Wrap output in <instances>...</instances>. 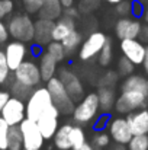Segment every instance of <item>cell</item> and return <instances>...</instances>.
Wrapping results in <instances>:
<instances>
[{"label":"cell","mask_w":148,"mask_h":150,"mask_svg":"<svg viewBox=\"0 0 148 150\" xmlns=\"http://www.w3.org/2000/svg\"><path fill=\"white\" fill-rule=\"evenodd\" d=\"M115 10L119 15V18L132 16V0H122L118 4H115Z\"/></svg>","instance_id":"836d02e7"},{"label":"cell","mask_w":148,"mask_h":150,"mask_svg":"<svg viewBox=\"0 0 148 150\" xmlns=\"http://www.w3.org/2000/svg\"><path fill=\"white\" fill-rule=\"evenodd\" d=\"M10 73H12V70H10V67L7 64L4 51H0V86L1 85H6L9 82Z\"/></svg>","instance_id":"1f68e13d"},{"label":"cell","mask_w":148,"mask_h":150,"mask_svg":"<svg viewBox=\"0 0 148 150\" xmlns=\"http://www.w3.org/2000/svg\"><path fill=\"white\" fill-rule=\"evenodd\" d=\"M142 67H144L145 74L148 76V47H147V51H145V58H144V61H142Z\"/></svg>","instance_id":"bcb514c9"},{"label":"cell","mask_w":148,"mask_h":150,"mask_svg":"<svg viewBox=\"0 0 148 150\" xmlns=\"http://www.w3.org/2000/svg\"><path fill=\"white\" fill-rule=\"evenodd\" d=\"M10 92L9 91H3V89H0V111L3 109V106L7 103V100L10 99Z\"/></svg>","instance_id":"7bdbcfd3"},{"label":"cell","mask_w":148,"mask_h":150,"mask_svg":"<svg viewBox=\"0 0 148 150\" xmlns=\"http://www.w3.org/2000/svg\"><path fill=\"white\" fill-rule=\"evenodd\" d=\"M79 150H96V149L93 147V144H92L90 142H86V143H84Z\"/></svg>","instance_id":"c3c4849f"},{"label":"cell","mask_w":148,"mask_h":150,"mask_svg":"<svg viewBox=\"0 0 148 150\" xmlns=\"http://www.w3.org/2000/svg\"><path fill=\"white\" fill-rule=\"evenodd\" d=\"M142 31V25L140 22V19L137 18H131V16H125V18H119L115 23V34L119 40H128V38H138L141 35Z\"/></svg>","instance_id":"5bb4252c"},{"label":"cell","mask_w":148,"mask_h":150,"mask_svg":"<svg viewBox=\"0 0 148 150\" xmlns=\"http://www.w3.org/2000/svg\"><path fill=\"white\" fill-rule=\"evenodd\" d=\"M9 128L10 125L7 121L0 115V149L7 150V136H9Z\"/></svg>","instance_id":"d6a6232c"},{"label":"cell","mask_w":148,"mask_h":150,"mask_svg":"<svg viewBox=\"0 0 148 150\" xmlns=\"http://www.w3.org/2000/svg\"><path fill=\"white\" fill-rule=\"evenodd\" d=\"M62 15L67 16V18H71V19L77 21L79 16H80V10H79L77 7H74V4H73V6H70V7H64V9H62Z\"/></svg>","instance_id":"ab89813d"},{"label":"cell","mask_w":148,"mask_h":150,"mask_svg":"<svg viewBox=\"0 0 148 150\" xmlns=\"http://www.w3.org/2000/svg\"><path fill=\"white\" fill-rule=\"evenodd\" d=\"M99 111H100V105H99L97 93L90 92L86 96H83L79 103H76L71 117L74 124H79L81 127L90 125L99 115Z\"/></svg>","instance_id":"7a4b0ae2"},{"label":"cell","mask_w":148,"mask_h":150,"mask_svg":"<svg viewBox=\"0 0 148 150\" xmlns=\"http://www.w3.org/2000/svg\"><path fill=\"white\" fill-rule=\"evenodd\" d=\"M15 9V4L12 0H0V18H6L9 16Z\"/></svg>","instance_id":"74e56055"},{"label":"cell","mask_w":148,"mask_h":150,"mask_svg":"<svg viewBox=\"0 0 148 150\" xmlns=\"http://www.w3.org/2000/svg\"><path fill=\"white\" fill-rule=\"evenodd\" d=\"M47 52H49L58 63L60 61H62L65 57H67V54H65V50H64V47H62V44H61V41H51L48 45H47Z\"/></svg>","instance_id":"f1b7e54d"},{"label":"cell","mask_w":148,"mask_h":150,"mask_svg":"<svg viewBox=\"0 0 148 150\" xmlns=\"http://www.w3.org/2000/svg\"><path fill=\"white\" fill-rule=\"evenodd\" d=\"M96 7H97V0H81L79 10H81V12H90V10H93Z\"/></svg>","instance_id":"60d3db41"},{"label":"cell","mask_w":148,"mask_h":150,"mask_svg":"<svg viewBox=\"0 0 148 150\" xmlns=\"http://www.w3.org/2000/svg\"><path fill=\"white\" fill-rule=\"evenodd\" d=\"M31 52H32V55H34V57H39V55L44 52V47H42V45H39V44H36V42H32Z\"/></svg>","instance_id":"ee69618b"},{"label":"cell","mask_w":148,"mask_h":150,"mask_svg":"<svg viewBox=\"0 0 148 150\" xmlns=\"http://www.w3.org/2000/svg\"><path fill=\"white\" fill-rule=\"evenodd\" d=\"M22 139H23V150H41L44 146V136L38 128L36 121H32L29 118H25L20 124Z\"/></svg>","instance_id":"8992f818"},{"label":"cell","mask_w":148,"mask_h":150,"mask_svg":"<svg viewBox=\"0 0 148 150\" xmlns=\"http://www.w3.org/2000/svg\"><path fill=\"white\" fill-rule=\"evenodd\" d=\"M60 115H61V112H60L58 108L52 103L49 108H47V109L39 115V118L36 120L38 128H39V131L42 133V136H44L45 140L52 139L54 134H55V131L58 130V127H60V122H58Z\"/></svg>","instance_id":"9c48e42d"},{"label":"cell","mask_w":148,"mask_h":150,"mask_svg":"<svg viewBox=\"0 0 148 150\" xmlns=\"http://www.w3.org/2000/svg\"><path fill=\"white\" fill-rule=\"evenodd\" d=\"M109 150H128V146H126V144H122V143H115V142H113L112 147Z\"/></svg>","instance_id":"f6af8a7d"},{"label":"cell","mask_w":148,"mask_h":150,"mask_svg":"<svg viewBox=\"0 0 148 150\" xmlns=\"http://www.w3.org/2000/svg\"><path fill=\"white\" fill-rule=\"evenodd\" d=\"M86 133L83 130L81 125L79 124H73V128L70 131V143H71V149L73 150H79L84 143H86Z\"/></svg>","instance_id":"484cf974"},{"label":"cell","mask_w":148,"mask_h":150,"mask_svg":"<svg viewBox=\"0 0 148 150\" xmlns=\"http://www.w3.org/2000/svg\"><path fill=\"white\" fill-rule=\"evenodd\" d=\"M112 60H113V48H112L110 40H107V42L105 44V47L97 54V61L102 67H107V66H110Z\"/></svg>","instance_id":"83f0119b"},{"label":"cell","mask_w":148,"mask_h":150,"mask_svg":"<svg viewBox=\"0 0 148 150\" xmlns=\"http://www.w3.org/2000/svg\"><path fill=\"white\" fill-rule=\"evenodd\" d=\"M7 29L13 40L22 42H34L35 21H32L28 13H18L10 16L7 21Z\"/></svg>","instance_id":"3957f363"},{"label":"cell","mask_w":148,"mask_h":150,"mask_svg":"<svg viewBox=\"0 0 148 150\" xmlns=\"http://www.w3.org/2000/svg\"><path fill=\"white\" fill-rule=\"evenodd\" d=\"M107 40L109 38L102 31L92 32L86 40H83V42H81V45L79 48V58L83 60V61H89V60L97 57V54L105 47Z\"/></svg>","instance_id":"ba28073f"},{"label":"cell","mask_w":148,"mask_h":150,"mask_svg":"<svg viewBox=\"0 0 148 150\" xmlns=\"http://www.w3.org/2000/svg\"><path fill=\"white\" fill-rule=\"evenodd\" d=\"M97 98L99 105L102 112H109L112 109H115V103H116V92L113 89V86H99L97 89Z\"/></svg>","instance_id":"ffe728a7"},{"label":"cell","mask_w":148,"mask_h":150,"mask_svg":"<svg viewBox=\"0 0 148 150\" xmlns=\"http://www.w3.org/2000/svg\"><path fill=\"white\" fill-rule=\"evenodd\" d=\"M7 150H23V139L19 125H10L9 128Z\"/></svg>","instance_id":"cb8c5ba5"},{"label":"cell","mask_w":148,"mask_h":150,"mask_svg":"<svg viewBox=\"0 0 148 150\" xmlns=\"http://www.w3.org/2000/svg\"><path fill=\"white\" fill-rule=\"evenodd\" d=\"M119 74L118 71H106L100 80H99V86H115V83L118 82Z\"/></svg>","instance_id":"e575fe53"},{"label":"cell","mask_w":148,"mask_h":150,"mask_svg":"<svg viewBox=\"0 0 148 150\" xmlns=\"http://www.w3.org/2000/svg\"><path fill=\"white\" fill-rule=\"evenodd\" d=\"M47 89H48L49 93H51L52 103L58 108V111L62 115H71L73 114V109L76 106V102L68 95L64 83L61 82V79L57 74L47 82Z\"/></svg>","instance_id":"277c9868"},{"label":"cell","mask_w":148,"mask_h":150,"mask_svg":"<svg viewBox=\"0 0 148 150\" xmlns=\"http://www.w3.org/2000/svg\"><path fill=\"white\" fill-rule=\"evenodd\" d=\"M141 38H142V41H145L147 42L148 41V26H142V31H141V35H140Z\"/></svg>","instance_id":"7dc6e473"},{"label":"cell","mask_w":148,"mask_h":150,"mask_svg":"<svg viewBox=\"0 0 148 150\" xmlns=\"http://www.w3.org/2000/svg\"><path fill=\"white\" fill-rule=\"evenodd\" d=\"M126 146L128 150H148V134L132 136V139Z\"/></svg>","instance_id":"4dcf8cb0"},{"label":"cell","mask_w":148,"mask_h":150,"mask_svg":"<svg viewBox=\"0 0 148 150\" xmlns=\"http://www.w3.org/2000/svg\"><path fill=\"white\" fill-rule=\"evenodd\" d=\"M52 28H54V21L38 18L35 21V32H34V42L47 47L52 41Z\"/></svg>","instance_id":"e0dca14e"},{"label":"cell","mask_w":148,"mask_h":150,"mask_svg":"<svg viewBox=\"0 0 148 150\" xmlns=\"http://www.w3.org/2000/svg\"><path fill=\"white\" fill-rule=\"evenodd\" d=\"M9 29H7V23L0 18V44H4V42H7V40H9Z\"/></svg>","instance_id":"b9f144b4"},{"label":"cell","mask_w":148,"mask_h":150,"mask_svg":"<svg viewBox=\"0 0 148 150\" xmlns=\"http://www.w3.org/2000/svg\"><path fill=\"white\" fill-rule=\"evenodd\" d=\"M67 150H73V149H67Z\"/></svg>","instance_id":"db71d44e"},{"label":"cell","mask_w":148,"mask_h":150,"mask_svg":"<svg viewBox=\"0 0 148 150\" xmlns=\"http://www.w3.org/2000/svg\"><path fill=\"white\" fill-rule=\"evenodd\" d=\"M58 77L64 83L68 95L73 98L74 102H79V100L83 98V95H84V86H83L81 80L79 79V76L74 71H71L67 67H62V69L58 70Z\"/></svg>","instance_id":"4fadbf2b"},{"label":"cell","mask_w":148,"mask_h":150,"mask_svg":"<svg viewBox=\"0 0 148 150\" xmlns=\"http://www.w3.org/2000/svg\"><path fill=\"white\" fill-rule=\"evenodd\" d=\"M103 1L110 3V4H118V3H119V1H122V0H103Z\"/></svg>","instance_id":"816d5d0a"},{"label":"cell","mask_w":148,"mask_h":150,"mask_svg":"<svg viewBox=\"0 0 148 150\" xmlns=\"http://www.w3.org/2000/svg\"><path fill=\"white\" fill-rule=\"evenodd\" d=\"M144 7H145V4H142L140 0H132V16L137 18V19L142 18V15H144Z\"/></svg>","instance_id":"f35d334b"},{"label":"cell","mask_w":148,"mask_h":150,"mask_svg":"<svg viewBox=\"0 0 148 150\" xmlns=\"http://www.w3.org/2000/svg\"><path fill=\"white\" fill-rule=\"evenodd\" d=\"M76 29V21L67 16H61L54 22L52 28V40L54 41H62L71 31Z\"/></svg>","instance_id":"d6986e66"},{"label":"cell","mask_w":148,"mask_h":150,"mask_svg":"<svg viewBox=\"0 0 148 150\" xmlns=\"http://www.w3.org/2000/svg\"><path fill=\"white\" fill-rule=\"evenodd\" d=\"M25 103H26V118L36 121L39 115L52 105V98L47 86H38L32 91V93L29 95Z\"/></svg>","instance_id":"5b68a950"},{"label":"cell","mask_w":148,"mask_h":150,"mask_svg":"<svg viewBox=\"0 0 148 150\" xmlns=\"http://www.w3.org/2000/svg\"><path fill=\"white\" fill-rule=\"evenodd\" d=\"M28 51H29V48H28L26 42H22V41H18V40H13L12 42L6 44L4 55H6L7 64H9L12 71H15L26 60Z\"/></svg>","instance_id":"9a60e30c"},{"label":"cell","mask_w":148,"mask_h":150,"mask_svg":"<svg viewBox=\"0 0 148 150\" xmlns=\"http://www.w3.org/2000/svg\"><path fill=\"white\" fill-rule=\"evenodd\" d=\"M23 3V7L25 10L29 13V15H36L44 3V0H22Z\"/></svg>","instance_id":"8d00e7d4"},{"label":"cell","mask_w":148,"mask_h":150,"mask_svg":"<svg viewBox=\"0 0 148 150\" xmlns=\"http://www.w3.org/2000/svg\"><path fill=\"white\" fill-rule=\"evenodd\" d=\"M81 42H83V35H81V32H79L77 29L71 31V32L61 41V44H62V47H64L67 55L74 54L76 51L80 48Z\"/></svg>","instance_id":"603a6c76"},{"label":"cell","mask_w":148,"mask_h":150,"mask_svg":"<svg viewBox=\"0 0 148 150\" xmlns=\"http://www.w3.org/2000/svg\"><path fill=\"white\" fill-rule=\"evenodd\" d=\"M0 150H1V149H0Z\"/></svg>","instance_id":"9f6ffc18"},{"label":"cell","mask_w":148,"mask_h":150,"mask_svg":"<svg viewBox=\"0 0 148 150\" xmlns=\"http://www.w3.org/2000/svg\"><path fill=\"white\" fill-rule=\"evenodd\" d=\"M110 140L112 139H110L107 131H105V130H95V134H93L90 143L93 144V147L96 150H103L110 144Z\"/></svg>","instance_id":"4316f807"},{"label":"cell","mask_w":148,"mask_h":150,"mask_svg":"<svg viewBox=\"0 0 148 150\" xmlns=\"http://www.w3.org/2000/svg\"><path fill=\"white\" fill-rule=\"evenodd\" d=\"M126 121L134 136L138 134H148V109H137L126 115Z\"/></svg>","instance_id":"2e32d148"},{"label":"cell","mask_w":148,"mask_h":150,"mask_svg":"<svg viewBox=\"0 0 148 150\" xmlns=\"http://www.w3.org/2000/svg\"><path fill=\"white\" fill-rule=\"evenodd\" d=\"M110 114L109 112H102L96 117V120L93 121V130H106L109 120H110Z\"/></svg>","instance_id":"d590c367"},{"label":"cell","mask_w":148,"mask_h":150,"mask_svg":"<svg viewBox=\"0 0 148 150\" xmlns=\"http://www.w3.org/2000/svg\"><path fill=\"white\" fill-rule=\"evenodd\" d=\"M13 79L29 86V88H38L42 82L39 66L32 61V60H25L15 71H13Z\"/></svg>","instance_id":"52a82bcc"},{"label":"cell","mask_w":148,"mask_h":150,"mask_svg":"<svg viewBox=\"0 0 148 150\" xmlns=\"http://www.w3.org/2000/svg\"><path fill=\"white\" fill-rule=\"evenodd\" d=\"M110 139L115 143H122V144H128L129 140L132 139V131L129 128V124L126 121V117H110L109 124L106 127Z\"/></svg>","instance_id":"8fae6325"},{"label":"cell","mask_w":148,"mask_h":150,"mask_svg":"<svg viewBox=\"0 0 148 150\" xmlns=\"http://www.w3.org/2000/svg\"><path fill=\"white\" fill-rule=\"evenodd\" d=\"M135 70V64L126 58L125 55H122L119 60H118V74L121 77H128L129 74H132Z\"/></svg>","instance_id":"f546056e"},{"label":"cell","mask_w":148,"mask_h":150,"mask_svg":"<svg viewBox=\"0 0 148 150\" xmlns=\"http://www.w3.org/2000/svg\"><path fill=\"white\" fill-rule=\"evenodd\" d=\"M142 19H144V21L148 23V3L145 4V7H144V15H142Z\"/></svg>","instance_id":"f907efd6"},{"label":"cell","mask_w":148,"mask_h":150,"mask_svg":"<svg viewBox=\"0 0 148 150\" xmlns=\"http://www.w3.org/2000/svg\"><path fill=\"white\" fill-rule=\"evenodd\" d=\"M62 4L60 0H44L39 12L36 13L38 18L48 19V21H57L58 18L62 16Z\"/></svg>","instance_id":"44dd1931"},{"label":"cell","mask_w":148,"mask_h":150,"mask_svg":"<svg viewBox=\"0 0 148 150\" xmlns=\"http://www.w3.org/2000/svg\"><path fill=\"white\" fill-rule=\"evenodd\" d=\"M148 106V76L129 74L121 83V93L116 98L115 111L121 115H128L132 111Z\"/></svg>","instance_id":"6da1fadb"},{"label":"cell","mask_w":148,"mask_h":150,"mask_svg":"<svg viewBox=\"0 0 148 150\" xmlns=\"http://www.w3.org/2000/svg\"><path fill=\"white\" fill-rule=\"evenodd\" d=\"M9 83H10V88H9L10 95L12 96H16V98H19V99H22V100L28 99L29 95L34 91V88H29V86H26V85H23V83H20V82H18L15 79L13 80H9Z\"/></svg>","instance_id":"d4e9b609"},{"label":"cell","mask_w":148,"mask_h":150,"mask_svg":"<svg viewBox=\"0 0 148 150\" xmlns=\"http://www.w3.org/2000/svg\"><path fill=\"white\" fill-rule=\"evenodd\" d=\"M0 115L7 121L9 125H19L26 118V103L16 96H10L7 103L0 111Z\"/></svg>","instance_id":"30bf717a"},{"label":"cell","mask_w":148,"mask_h":150,"mask_svg":"<svg viewBox=\"0 0 148 150\" xmlns=\"http://www.w3.org/2000/svg\"><path fill=\"white\" fill-rule=\"evenodd\" d=\"M140 1H141L142 4H147V3H148V0H140Z\"/></svg>","instance_id":"f5cc1de1"},{"label":"cell","mask_w":148,"mask_h":150,"mask_svg":"<svg viewBox=\"0 0 148 150\" xmlns=\"http://www.w3.org/2000/svg\"><path fill=\"white\" fill-rule=\"evenodd\" d=\"M71 128H73L71 122H65V124L58 127V130L55 131V134L52 137L57 149L60 150L71 149V143H70V131H71Z\"/></svg>","instance_id":"7402d4cb"},{"label":"cell","mask_w":148,"mask_h":150,"mask_svg":"<svg viewBox=\"0 0 148 150\" xmlns=\"http://www.w3.org/2000/svg\"><path fill=\"white\" fill-rule=\"evenodd\" d=\"M119 48L122 55L129 58L135 66H142V61L145 58V51L147 47L140 41L138 38H128V40H121Z\"/></svg>","instance_id":"7c38bea8"},{"label":"cell","mask_w":148,"mask_h":150,"mask_svg":"<svg viewBox=\"0 0 148 150\" xmlns=\"http://www.w3.org/2000/svg\"><path fill=\"white\" fill-rule=\"evenodd\" d=\"M147 109H148V106H147Z\"/></svg>","instance_id":"11a10c76"},{"label":"cell","mask_w":148,"mask_h":150,"mask_svg":"<svg viewBox=\"0 0 148 150\" xmlns=\"http://www.w3.org/2000/svg\"><path fill=\"white\" fill-rule=\"evenodd\" d=\"M60 1H61L62 7H70V6L74 4V0H60Z\"/></svg>","instance_id":"681fc988"},{"label":"cell","mask_w":148,"mask_h":150,"mask_svg":"<svg viewBox=\"0 0 148 150\" xmlns=\"http://www.w3.org/2000/svg\"><path fill=\"white\" fill-rule=\"evenodd\" d=\"M38 66H39V71H41V77L44 83H47L49 79H52L58 71V61L47 51H44L39 55Z\"/></svg>","instance_id":"ac0fdd59"}]
</instances>
